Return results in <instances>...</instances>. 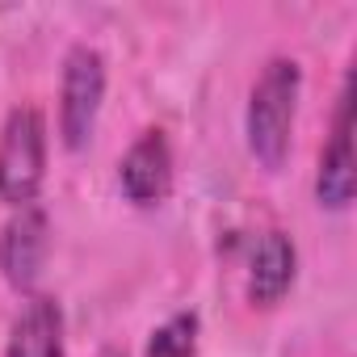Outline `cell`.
Segmentation results:
<instances>
[{
  "mask_svg": "<svg viewBox=\"0 0 357 357\" xmlns=\"http://www.w3.org/2000/svg\"><path fill=\"white\" fill-rule=\"evenodd\" d=\"M63 307L47 294H34L9 328L5 357H63Z\"/></svg>",
  "mask_w": 357,
  "mask_h": 357,
  "instance_id": "52a82bcc",
  "label": "cell"
},
{
  "mask_svg": "<svg viewBox=\"0 0 357 357\" xmlns=\"http://www.w3.org/2000/svg\"><path fill=\"white\" fill-rule=\"evenodd\" d=\"M101 357H126V353H122V349H105Z\"/></svg>",
  "mask_w": 357,
  "mask_h": 357,
  "instance_id": "30bf717a",
  "label": "cell"
},
{
  "mask_svg": "<svg viewBox=\"0 0 357 357\" xmlns=\"http://www.w3.org/2000/svg\"><path fill=\"white\" fill-rule=\"evenodd\" d=\"M118 181H122V194L135 202V206H160L172 190V147L164 139V130H143L122 164H118Z\"/></svg>",
  "mask_w": 357,
  "mask_h": 357,
  "instance_id": "8992f818",
  "label": "cell"
},
{
  "mask_svg": "<svg viewBox=\"0 0 357 357\" xmlns=\"http://www.w3.org/2000/svg\"><path fill=\"white\" fill-rule=\"evenodd\" d=\"M298 93H303V68L286 55L269 59L252 84L248 114H244V135L248 151L261 160V168L278 172L290 155L294 139V114H298Z\"/></svg>",
  "mask_w": 357,
  "mask_h": 357,
  "instance_id": "6da1fadb",
  "label": "cell"
},
{
  "mask_svg": "<svg viewBox=\"0 0 357 357\" xmlns=\"http://www.w3.org/2000/svg\"><path fill=\"white\" fill-rule=\"evenodd\" d=\"M357 190V155H353V93L349 84L336 97V118L328 147L319 151V172H315V198L328 211H344Z\"/></svg>",
  "mask_w": 357,
  "mask_h": 357,
  "instance_id": "277c9868",
  "label": "cell"
},
{
  "mask_svg": "<svg viewBox=\"0 0 357 357\" xmlns=\"http://www.w3.org/2000/svg\"><path fill=\"white\" fill-rule=\"evenodd\" d=\"M101 101H105V55L80 43L68 51L59 80V135L72 151H80L93 139Z\"/></svg>",
  "mask_w": 357,
  "mask_h": 357,
  "instance_id": "3957f363",
  "label": "cell"
},
{
  "mask_svg": "<svg viewBox=\"0 0 357 357\" xmlns=\"http://www.w3.org/2000/svg\"><path fill=\"white\" fill-rule=\"evenodd\" d=\"M143 357H198V315L194 311H181V315L164 319L151 332Z\"/></svg>",
  "mask_w": 357,
  "mask_h": 357,
  "instance_id": "9c48e42d",
  "label": "cell"
},
{
  "mask_svg": "<svg viewBox=\"0 0 357 357\" xmlns=\"http://www.w3.org/2000/svg\"><path fill=\"white\" fill-rule=\"evenodd\" d=\"M298 273V252L282 231H265L252 248V265H248V298L257 307H273L286 298V290L294 286Z\"/></svg>",
  "mask_w": 357,
  "mask_h": 357,
  "instance_id": "ba28073f",
  "label": "cell"
},
{
  "mask_svg": "<svg viewBox=\"0 0 357 357\" xmlns=\"http://www.w3.org/2000/svg\"><path fill=\"white\" fill-rule=\"evenodd\" d=\"M47 176V122L34 105H22L0 130V202L34 206Z\"/></svg>",
  "mask_w": 357,
  "mask_h": 357,
  "instance_id": "7a4b0ae2",
  "label": "cell"
},
{
  "mask_svg": "<svg viewBox=\"0 0 357 357\" xmlns=\"http://www.w3.org/2000/svg\"><path fill=\"white\" fill-rule=\"evenodd\" d=\"M51 248V223L38 206H22L0 231V273L13 290H34Z\"/></svg>",
  "mask_w": 357,
  "mask_h": 357,
  "instance_id": "5b68a950",
  "label": "cell"
}]
</instances>
